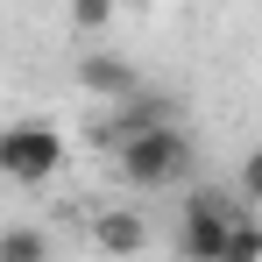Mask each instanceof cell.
Masks as SVG:
<instances>
[{
    "label": "cell",
    "mask_w": 262,
    "mask_h": 262,
    "mask_svg": "<svg viewBox=\"0 0 262 262\" xmlns=\"http://www.w3.org/2000/svg\"><path fill=\"white\" fill-rule=\"evenodd\" d=\"M121 177H128L135 191L184 184L191 177V135L170 121V128H149V135H135V142H121Z\"/></svg>",
    "instance_id": "6da1fadb"
},
{
    "label": "cell",
    "mask_w": 262,
    "mask_h": 262,
    "mask_svg": "<svg viewBox=\"0 0 262 262\" xmlns=\"http://www.w3.org/2000/svg\"><path fill=\"white\" fill-rule=\"evenodd\" d=\"M64 170V135L43 121H7L0 128V177L7 184H50Z\"/></svg>",
    "instance_id": "7a4b0ae2"
},
{
    "label": "cell",
    "mask_w": 262,
    "mask_h": 262,
    "mask_svg": "<svg viewBox=\"0 0 262 262\" xmlns=\"http://www.w3.org/2000/svg\"><path fill=\"white\" fill-rule=\"evenodd\" d=\"M234 220H241V206L227 191H191L184 199V227H177V255L184 262H220V241H227Z\"/></svg>",
    "instance_id": "3957f363"
},
{
    "label": "cell",
    "mask_w": 262,
    "mask_h": 262,
    "mask_svg": "<svg viewBox=\"0 0 262 262\" xmlns=\"http://www.w3.org/2000/svg\"><path fill=\"white\" fill-rule=\"evenodd\" d=\"M78 85H85L92 99H121V106H128L135 92H142V78H135L128 57H78Z\"/></svg>",
    "instance_id": "277c9868"
},
{
    "label": "cell",
    "mask_w": 262,
    "mask_h": 262,
    "mask_svg": "<svg viewBox=\"0 0 262 262\" xmlns=\"http://www.w3.org/2000/svg\"><path fill=\"white\" fill-rule=\"evenodd\" d=\"M92 241H99V255H142L149 248V220L142 213H99V227H92Z\"/></svg>",
    "instance_id": "5b68a950"
},
{
    "label": "cell",
    "mask_w": 262,
    "mask_h": 262,
    "mask_svg": "<svg viewBox=\"0 0 262 262\" xmlns=\"http://www.w3.org/2000/svg\"><path fill=\"white\" fill-rule=\"evenodd\" d=\"M0 262H50V234H43V227H29V220L0 227Z\"/></svg>",
    "instance_id": "8992f818"
},
{
    "label": "cell",
    "mask_w": 262,
    "mask_h": 262,
    "mask_svg": "<svg viewBox=\"0 0 262 262\" xmlns=\"http://www.w3.org/2000/svg\"><path fill=\"white\" fill-rule=\"evenodd\" d=\"M220 262H262V220L241 213L227 227V241H220Z\"/></svg>",
    "instance_id": "52a82bcc"
},
{
    "label": "cell",
    "mask_w": 262,
    "mask_h": 262,
    "mask_svg": "<svg viewBox=\"0 0 262 262\" xmlns=\"http://www.w3.org/2000/svg\"><path fill=\"white\" fill-rule=\"evenodd\" d=\"M71 21H78V29H106V21H114V0H78Z\"/></svg>",
    "instance_id": "ba28073f"
},
{
    "label": "cell",
    "mask_w": 262,
    "mask_h": 262,
    "mask_svg": "<svg viewBox=\"0 0 262 262\" xmlns=\"http://www.w3.org/2000/svg\"><path fill=\"white\" fill-rule=\"evenodd\" d=\"M241 191H248V206L262 213V149L248 156V163H241Z\"/></svg>",
    "instance_id": "9c48e42d"
}]
</instances>
